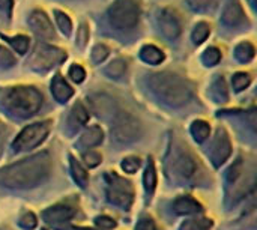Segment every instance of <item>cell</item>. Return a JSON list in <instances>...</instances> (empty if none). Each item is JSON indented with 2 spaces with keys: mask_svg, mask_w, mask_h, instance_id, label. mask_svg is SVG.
Masks as SVG:
<instances>
[{
  "mask_svg": "<svg viewBox=\"0 0 257 230\" xmlns=\"http://www.w3.org/2000/svg\"><path fill=\"white\" fill-rule=\"evenodd\" d=\"M125 71H126V62H125V60H122V59H116V60H113V62L105 68V72H107L110 77H113V78H119V77H122V75L125 74Z\"/></svg>",
  "mask_w": 257,
  "mask_h": 230,
  "instance_id": "cell-13",
  "label": "cell"
},
{
  "mask_svg": "<svg viewBox=\"0 0 257 230\" xmlns=\"http://www.w3.org/2000/svg\"><path fill=\"white\" fill-rule=\"evenodd\" d=\"M220 57H221V54H220V51H218L217 48H208V50L205 51V54H203V60H205L208 65L217 63V62L220 60Z\"/></svg>",
  "mask_w": 257,
  "mask_h": 230,
  "instance_id": "cell-20",
  "label": "cell"
},
{
  "mask_svg": "<svg viewBox=\"0 0 257 230\" xmlns=\"http://www.w3.org/2000/svg\"><path fill=\"white\" fill-rule=\"evenodd\" d=\"M107 56H108V48L105 45H101V44H98L92 51V57L95 62H102Z\"/></svg>",
  "mask_w": 257,
  "mask_h": 230,
  "instance_id": "cell-21",
  "label": "cell"
},
{
  "mask_svg": "<svg viewBox=\"0 0 257 230\" xmlns=\"http://www.w3.org/2000/svg\"><path fill=\"white\" fill-rule=\"evenodd\" d=\"M223 21L227 26H238L244 21V12L238 0H229L223 11Z\"/></svg>",
  "mask_w": 257,
  "mask_h": 230,
  "instance_id": "cell-10",
  "label": "cell"
},
{
  "mask_svg": "<svg viewBox=\"0 0 257 230\" xmlns=\"http://www.w3.org/2000/svg\"><path fill=\"white\" fill-rule=\"evenodd\" d=\"M30 26L33 29V32L42 38H54V32H53V26L50 23V20L47 18V15L41 11H35L30 15Z\"/></svg>",
  "mask_w": 257,
  "mask_h": 230,
  "instance_id": "cell-8",
  "label": "cell"
},
{
  "mask_svg": "<svg viewBox=\"0 0 257 230\" xmlns=\"http://www.w3.org/2000/svg\"><path fill=\"white\" fill-rule=\"evenodd\" d=\"M14 62H15L14 56L3 47H0V66H11L14 65Z\"/></svg>",
  "mask_w": 257,
  "mask_h": 230,
  "instance_id": "cell-23",
  "label": "cell"
},
{
  "mask_svg": "<svg viewBox=\"0 0 257 230\" xmlns=\"http://www.w3.org/2000/svg\"><path fill=\"white\" fill-rule=\"evenodd\" d=\"M47 131H48V128L45 124H35L33 127L26 128L21 133L20 139L15 142V148L17 146L18 148H32V146L38 145L45 137Z\"/></svg>",
  "mask_w": 257,
  "mask_h": 230,
  "instance_id": "cell-6",
  "label": "cell"
},
{
  "mask_svg": "<svg viewBox=\"0 0 257 230\" xmlns=\"http://www.w3.org/2000/svg\"><path fill=\"white\" fill-rule=\"evenodd\" d=\"M54 14H56V20H57V23H59L62 32L66 33V35H69V33H71V29H72V23H71V20L68 18V15H65L63 12H59V11H56Z\"/></svg>",
  "mask_w": 257,
  "mask_h": 230,
  "instance_id": "cell-17",
  "label": "cell"
},
{
  "mask_svg": "<svg viewBox=\"0 0 257 230\" xmlns=\"http://www.w3.org/2000/svg\"><path fill=\"white\" fill-rule=\"evenodd\" d=\"M3 102L8 110L18 116H30L41 107L42 96L33 87H12L3 92Z\"/></svg>",
  "mask_w": 257,
  "mask_h": 230,
  "instance_id": "cell-3",
  "label": "cell"
},
{
  "mask_svg": "<svg viewBox=\"0 0 257 230\" xmlns=\"http://www.w3.org/2000/svg\"><path fill=\"white\" fill-rule=\"evenodd\" d=\"M193 131H194L196 136H199L200 140H203V139L206 137V134H208V127H206V124H203V122H196Z\"/></svg>",
  "mask_w": 257,
  "mask_h": 230,
  "instance_id": "cell-25",
  "label": "cell"
},
{
  "mask_svg": "<svg viewBox=\"0 0 257 230\" xmlns=\"http://www.w3.org/2000/svg\"><path fill=\"white\" fill-rule=\"evenodd\" d=\"M11 6H12V0H0V9L3 11H11Z\"/></svg>",
  "mask_w": 257,
  "mask_h": 230,
  "instance_id": "cell-26",
  "label": "cell"
},
{
  "mask_svg": "<svg viewBox=\"0 0 257 230\" xmlns=\"http://www.w3.org/2000/svg\"><path fill=\"white\" fill-rule=\"evenodd\" d=\"M48 167L47 155H38L30 160H26L24 163H20L17 166H12L2 172L3 182L9 185L17 184H30L33 181H38L42 175H45Z\"/></svg>",
  "mask_w": 257,
  "mask_h": 230,
  "instance_id": "cell-2",
  "label": "cell"
},
{
  "mask_svg": "<svg viewBox=\"0 0 257 230\" xmlns=\"http://www.w3.org/2000/svg\"><path fill=\"white\" fill-rule=\"evenodd\" d=\"M248 84H250V77H248V74L239 72V74H236V75L233 77V87H235L236 90H242V89H245Z\"/></svg>",
  "mask_w": 257,
  "mask_h": 230,
  "instance_id": "cell-19",
  "label": "cell"
},
{
  "mask_svg": "<svg viewBox=\"0 0 257 230\" xmlns=\"http://www.w3.org/2000/svg\"><path fill=\"white\" fill-rule=\"evenodd\" d=\"M89 39V30H87V26L86 24H81L80 29H78V33H77V41H78V45L80 47H84L86 41Z\"/></svg>",
  "mask_w": 257,
  "mask_h": 230,
  "instance_id": "cell-24",
  "label": "cell"
},
{
  "mask_svg": "<svg viewBox=\"0 0 257 230\" xmlns=\"http://www.w3.org/2000/svg\"><path fill=\"white\" fill-rule=\"evenodd\" d=\"M69 77H71L74 81L80 83V81H83V80H84L86 72H84V69H83L81 66L74 65V66H71V69H69Z\"/></svg>",
  "mask_w": 257,
  "mask_h": 230,
  "instance_id": "cell-22",
  "label": "cell"
},
{
  "mask_svg": "<svg viewBox=\"0 0 257 230\" xmlns=\"http://www.w3.org/2000/svg\"><path fill=\"white\" fill-rule=\"evenodd\" d=\"M236 57L241 62H248L254 57V47L248 42H242L236 47Z\"/></svg>",
  "mask_w": 257,
  "mask_h": 230,
  "instance_id": "cell-14",
  "label": "cell"
},
{
  "mask_svg": "<svg viewBox=\"0 0 257 230\" xmlns=\"http://www.w3.org/2000/svg\"><path fill=\"white\" fill-rule=\"evenodd\" d=\"M108 17L114 27L120 30L133 29L140 17L139 0H116L108 11Z\"/></svg>",
  "mask_w": 257,
  "mask_h": 230,
  "instance_id": "cell-4",
  "label": "cell"
},
{
  "mask_svg": "<svg viewBox=\"0 0 257 230\" xmlns=\"http://www.w3.org/2000/svg\"><path fill=\"white\" fill-rule=\"evenodd\" d=\"M66 54L51 45H38L35 50V54L32 57V65L35 69H48L51 66H54L56 63H60L62 60H65Z\"/></svg>",
  "mask_w": 257,
  "mask_h": 230,
  "instance_id": "cell-5",
  "label": "cell"
},
{
  "mask_svg": "<svg viewBox=\"0 0 257 230\" xmlns=\"http://www.w3.org/2000/svg\"><path fill=\"white\" fill-rule=\"evenodd\" d=\"M187 3L191 9L203 12V11H209L215 5V0H187Z\"/></svg>",
  "mask_w": 257,
  "mask_h": 230,
  "instance_id": "cell-16",
  "label": "cell"
},
{
  "mask_svg": "<svg viewBox=\"0 0 257 230\" xmlns=\"http://www.w3.org/2000/svg\"><path fill=\"white\" fill-rule=\"evenodd\" d=\"M149 86L163 102L175 107L185 104L191 98L190 84L181 77L170 72L154 74L149 80Z\"/></svg>",
  "mask_w": 257,
  "mask_h": 230,
  "instance_id": "cell-1",
  "label": "cell"
},
{
  "mask_svg": "<svg viewBox=\"0 0 257 230\" xmlns=\"http://www.w3.org/2000/svg\"><path fill=\"white\" fill-rule=\"evenodd\" d=\"M140 56H142V59L145 60V62H148V63H160L163 59H164V54H163V51L161 50H158L157 47H154V45H145L143 48H142V53H140Z\"/></svg>",
  "mask_w": 257,
  "mask_h": 230,
  "instance_id": "cell-12",
  "label": "cell"
},
{
  "mask_svg": "<svg viewBox=\"0 0 257 230\" xmlns=\"http://www.w3.org/2000/svg\"><path fill=\"white\" fill-rule=\"evenodd\" d=\"M158 24H160V29H161L163 35L166 38H169V39H176L179 36V33H181V23H179L178 15L173 11L164 9L160 14Z\"/></svg>",
  "mask_w": 257,
  "mask_h": 230,
  "instance_id": "cell-7",
  "label": "cell"
},
{
  "mask_svg": "<svg viewBox=\"0 0 257 230\" xmlns=\"http://www.w3.org/2000/svg\"><path fill=\"white\" fill-rule=\"evenodd\" d=\"M208 35H209V26L206 23H199L196 26L194 33H193V39H194L196 44H200L208 38Z\"/></svg>",
  "mask_w": 257,
  "mask_h": 230,
  "instance_id": "cell-15",
  "label": "cell"
},
{
  "mask_svg": "<svg viewBox=\"0 0 257 230\" xmlns=\"http://www.w3.org/2000/svg\"><path fill=\"white\" fill-rule=\"evenodd\" d=\"M15 48L17 51H20L21 54L27 51V47H29V39L26 36H15V38H9L8 39Z\"/></svg>",
  "mask_w": 257,
  "mask_h": 230,
  "instance_id": "cell-18",
  "label": "cell"
},
{
  "mask_svg": "<svg viewBox=\"0 0 257 230\" xmlns=\"http://www.w3.org/2000/svg\"><path fill=\"white\" fill-rule=\"evenodd\" d=\"M137 122L128 116V114H122L116 124V128H114V134H116V139L119 140H131L137 136Z\"/></svg>",
  "mask_w": 257,
  "mask_h": 230,
  "instance_id": "cell-9",
  "label": "cell"
},
{
  "mask_svg": "<svg viewBox=\"0 0 257 230\" xmlns=\"http://www.w3.org/2000/svg\"><path fill=\"white\" fill-rule=\"evenodd\" d=\"M51 90L54 93V96L60 101H66L71 95H72V89L69 87V84L60 77L57 75L54 80H53V84H51Z\"/></svg>",
  "mask_w": 257,
  "mask_h": 230,
  "instance_id": "cell-11",
  "label": "cell"
}]
</instances>
